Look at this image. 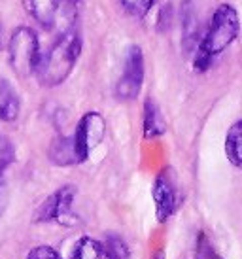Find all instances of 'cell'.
I'll use <instances>...</instances> for the list:
<instances>
[{"instance_id": "obj_1", "label": "cell", "mask_w": 242, "mask_h": 259, "mask_svg": "<svg viewBox=\"0 0 242 259\" xmlns=\"http://www.w3.org/2000/svg\"><path fill=\"white\" fill-rule=\"evenodd\" d=\"M238 30H240V23H238L236 8L231 4H220L214 10L210 23L197 46L193 68L200 74L207 72L214 61L238 38Z\"/></svg>"}, {"instance_id": "obj_2", "label": "cell", "mask_w": 242, "mask_h": 259, "mask_svg": "<svg viewBox=\"0 0 242 259\" xmlns=\"http://www.w3.org/2000/svg\"><path fill=\"white\" fill-rule=\"evenodd\" d=\"M82 53V36L76 29H66L50 50L40 55L36 79L42 87H57L70 76Z\"/></svg>"}, {"instance_id": "obj_3", "label": "cell", "mask_w": 242, "mask_h": 259, "mask_svg": "<svg viewBox=\"0 0 242 259\" xmlns=\"http://www.w3.org/2000/svg\"><path fill=\"white\" fill-rule=\"evenodd\" d=\"M40 42L36 32L27 25H21L12 32L10 44H8V57L10 66L15 74L21 78L34 76L38 61H40Z\"/></svg>"}, {"instance_id": "obj_4", "label": "cell", "mask_w": 242, "mask_h": 259, "mask_svg": "<svg viewBox=\"0 0 242 259\" xmlns=\"http://www.w3.org/2000/svg\"><path fill=\"white\" fill-rule=\"evenodd\" d=\"M104 135H106V123L99 112H87L79 117L76 131L70 135L72 148H74V155H76L78 165L86 163L89 159L93 150L102 142Z\"/></svg>"}, {"instance_id": "obj_5", "label": "cell", "mask_w": 242, "mask_h": 259, "mask_svg": "<svg viewBox=\"0 0 242 259\" xmlns=\"http://www.w3.org/2000/svg\"><path fill=\"white\" fill-rule=\"evenodd\" d=\"M144 83V53L140 46H129L123 57L121 76L115 83L117 101H135Z\"/></svg>"}, {"instance_id": "obj_6", "label": "cell", "mask_w": 242, "mask_h": 259, "mask_svg": "<svg viewBox=\"0 0 242 259\" xmlns=\"http://www.w3.org/2000/svg\"><path fill=\"white\" fill-rule=\"evenodd\" d=\"M76 199V187L63 186L57 191L46 199V201L36 208L34 222L36 223H59V225H74V212L72 204Z\"/></svg>"}, {"instance_id": "obj_7", "label": "cell", "mask_w": 242, "mask_h": 259, "mask_svg": "<svg viewBox=\"0 0 242 259\" xmlns=\"http://www.w3.org/2000/svg\"><path fill=\"white\" fill-rule=\"evenodd\" d=\"M151 197L155 202V218L159 223H167L178 208V187L171 168H163L155 176Z\"/></svg>"}, {"instance_id": "obj_8", "label": "cell", "mask_w": 242, "mask_h": 259, "mask_svg": "<svg viewBox=\"0 0 242 259\" xmlns=\"http://www.w3.org/2000/svg\"><path fill=\"white\" fill-rule=\"evenodd\" d=\"M25 10L46 29H53L63 17L61 0H25Z\"/></svg>"}, {"instance_id": "obj_9", "label": "cell", "mask_w": 242, "mask_h": 259, "mask_svg": "<svg viewBox=\"0 0 242 259\" xmlns=\"http://www.w3.org/2000/svg\"><path fill=\"white\" fill-rule=\"evenodd\" d=\"M21 114V99L8 79L0 78V121H15Z\"/></svg>"}, {"instance_id": "obj_10", "label": "cell", "mask_w": 242, "mask_h": 259, "mask_svg": "<svg viewBox=\"0 0 242 259\" xmlns=\"http://www.w3.org/2000/svg\"><path fill=\"white\" fill-rule=\"evenodd\" d=\"M144 137L146 138H157L163 137L167 133V121L159 106L153 99H146L144 102Z\"/></svg>"}, {"instance_id": "obj_11", "label": "cell", "mask_w": 242, "mask_h": 259, "mask_svg": "<svg viewBox=\"0 0 242 259\" xmlns=\"http://www.w3.org/2000/svg\"><path fill=\"white\" fill-rule=\"evenodd\" d=\"M68 259H112L108 253L106 246L100 240L91 237H82L74 244Z\"/></svg>"}, {"instance_id": "obj_12", "label": "cell", "mask_w": 242, "mask_h": 259, "mask_svg": "<svg viewBox=\"0 0 242 259\" xmlns=\"http://www.w3.org/2000/svg\"><path fill=\"white\" fill-rule=\"evenodd\" d=\"M225 155L229 163L240 168L242 166V121H235L225 135Z\"/></svg>"}, {"instance_id": "obj_13", "label": "cell", "mask_w": 242, "mask_h": 259, "mask_svg": "<svg viewBox=\"0 0 242 259\" xmlns=\"http://www.w3.org/2000/svg\"><path fill=\"white\" fill-rule=\"evenodd\" d=\"M50 159L53 165H59V166L78 165L70 137H59L53 140V144L50 146Z\"/></svg>"}, {"instance_id": "obj_14", "label": "cell", "mask_w": 242, "mask_h": 259, "mask_svg": "<svg viewBox=\"0 0 242 259\" xmlns=\"http://www.w3.org/2000/svg\"><path fill=\"white\" fill-rule=\"evenodd\" d=\"M119 4L131 17L142 19L155 8L157 0H119Z\"/></svg>"}, {"instance_id": "obj_15", "label": "cell", "mask_w": 242, "mask_h": 259, "mask_svg": "<svg viewBox=\"0 0 242 259\" xmlns=\"http://www.w3.org/2000/svg\"><path fill=\"white\" fill-rule=\"evenodd\" d=\"M104 246H106V250L112 259H131V250H129V246L125 244V240L121 237L110 235Z\"/></svg>"}, {"instance_id": "obj_16", "label": "cell", "mask_w": 242, "mask_h": 259, "mask_svg": "<svg viewBox=\"0 0 242 259\" xmlns=\"http://www.w3.org/2000/svg\"><path fill=\"white\" fill-rule=\"evenodd\" d=\"M14 146L10 144V140H6V138H0V176L6 170V166L14 161Z\"/></svg>"}, {"instance_id": "obj_17", "label": "cell", "mask_w": 242, "mask_h": 259, "mask_svg": "<svg viewBox=\"0 0 242 259\" xmlns=\"http://www.w3.org/2000/svg\"><path fill=\"white\" fill-rule=\"evenodd\" d=\"M25 259H63V257H61V253H59L55 248H51V246H36V248H32V250L27 253Z\"/></svg>"}, {"instance_id": "obj_18", "label": "cell", "mask_w": 242, "mask_h": 259, "mask_svg": "<svg viewBox=\"0 0 242 259\" xmlns=\"http://www.w3.org/2000/svg\"><path fill=\"white\" fill-rule=\"evenodd\" d=\"M82 0H61V10H63V17H76L79 10Z\"/></svg>"}, {"instance_id": "obj_19", "label": "cell", "mask_w": 242, "mask_h": 259, "mask_svg": "<svg viewBox=\"0 0 242 259\" xmlns=\"http://www.w3.org/2000/svg\"><path fill=\"white\" fill-rule=\"evenodd\" d=\"M155 259H165V253H163V252H157Z\"/></svg>"}]
</instances>
